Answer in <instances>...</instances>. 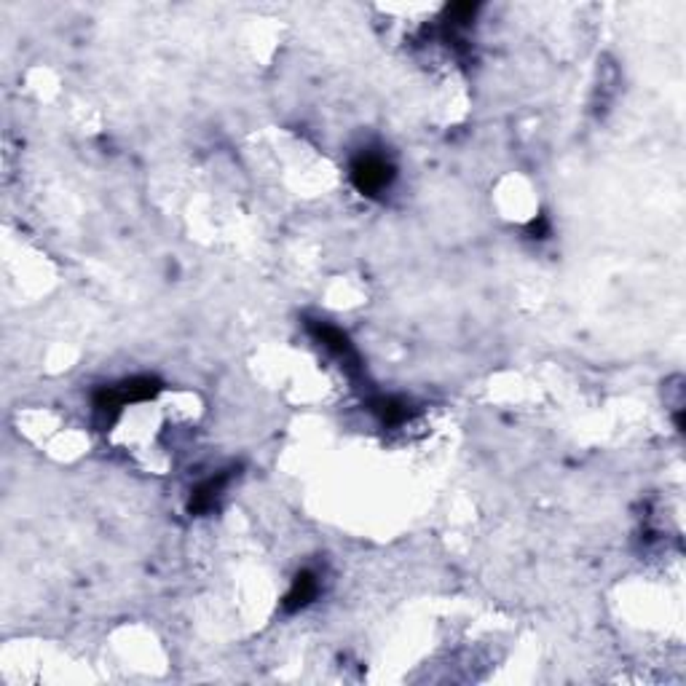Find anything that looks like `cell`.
<instances>
[{
  "label": "cell",
  "instance_id": "1",
  "mask_svg": "<svg viewBox=\"0 0 686 686\" xmlns=\"http://www.w3.org/2000/svg\"><path fill=\"white\" fill-rule=\"evenodd\" d=\"M394 180V166L379 153H362L351 164V183L362 196H379Z\"/></svg>",
  "mask_w": 686,
  "mask_h": 686
},
{
  "label": "cell",
  "instance_id": "4",
  "mask_svg": "<svg viewBox=\"0 0 686 686\" xmlns=\"http://www.w3.org/2000/svg\"><path fill=\"white\" fill-rule=\"evenodd\" d=\"M319 595V579H316V573L314 572H301L295 576V582H293V587H290V593L284 595V611H301L305 609L314 598Z\"/></svg>",
  "mask_w": 686,
  "mask_h": 686
},
{
  "label": "cell",
  "instance_id": "6",
  "mask_svg": "<svg viewBox=\"0 0 686 686\" xmlns=\"http://www.w3.org/2000/svg\"><path fill=\"white\" fill-rule=\"evenodd\" d=\"M529 230L534 233V239H544L550 229H547V220H544V218H539V220H534V223L529 226Z\"/></svg>",
  "mask_w": 686,
  "mask_h": 686
},
{
  "label": "cell",
  "instance_id": "3",
  "mask_svg": "<svg viewBox=\"0 0 686 686\" xmlns=\"http://www.w3.org/2000/svg\"><path fill=\"white\" fill-rule=\"evenodd\" d=\"M229 483H230V469H226V472H218V475L207 477L201 486H196L191 494V501H188L191 515H204V512H209V509L218 504V498L223 496V491H226V486H229Z\"/></svg>",
  "mask_w": 686,
  "mask_h": 686
},
{
  "label": "cell",
  "instance_id": "5",
  "mask_svg": "<svg viewBox=\"0 0 686 686\" xmlns=\"http://www.w3.org/2000/svg\"><path fill=\"white\" fill-rule=\"evenodd\" d=\"M370 411L381 419L383 426H400L402 421L411 416L408 405L402 400H397V397H373Z\"/></svg>",
  "mask_w": 686,
  "mask_h": 686
},
{
  "label": "cell",
  "instance_id": "2",
  "mask_svg": "<svg viewBox=\"0 0 686 686\" xmlns=\"http://www.w3.org/2000/svg\"><path fill=\"white\" fill-rule=\"evenodd\" d=\"M308 330L314 333V338L322 343L325 348H330L348 370H359V357H357L354 346L348 343V338L343 336L338 327L325 325V322H308Z\"/></svg>",
  "mask_w": 686,
  "mask_h": 686
}]
</instances>
